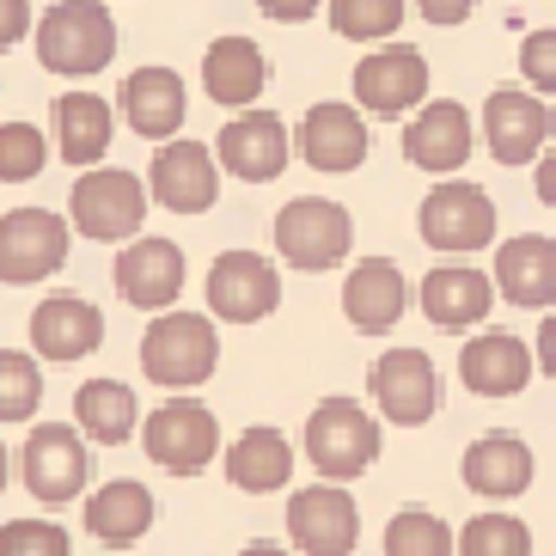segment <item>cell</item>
Listing matches in <instances>:
<instances>
[{"label":"cell","instance_id":"cell-1","mask_svg":"<svg viewBox=\"0 0 556 556\" xmlns=\"http://www.w3.org/2000/svg\"><path fill=\"white\" fill-rule=\"evenodd\" d=\"M141 367H148V379L165 386V392H190V386H202L220 367V337H214V325L202 312L160 306L148 337H141Z\"/></svg>","mask_w":556,"mask_h":556},{"label":"cell","instance_id":"cell-2","mask_svg":"<svg viewBox=\"0 0 556 556\" xmlns=\"http://www.w3.org/2000/svg\"><path fill=\"white\" fill-rule=\"evenodd\" d=\"M111 55H116V25L99 0H62V7H50L43 25H37V62L50 67V74L86 80V74H99Z\"/></svg>","mask_w":556,"mask_h":556},{"label":"cell","instance_id":"cell-3","mask_svg":"<svg viewBox=\"0 0 556 556\" xmlns=\"http://www.w3.org/2000/svg\"><path fill=\"white\" fill-rule=\"evenodd\" d=\"M306 458L318 477L349 483V477H361L379 458V422L355 397H325L306 422Z\"/></svg>","mask_w":556,"mask_h":556},{"label":"cell","instance_id":"cell-4","mask_svg":"<svg viewBox=\"0 0 556 556\" xmlns=\"http://www.w3.org/2000/svg\"><path fill=\"white\" fill-rule=\"evenodd\" d=\"M67 214H74V232L99 239V245H116V239H135L141 220H148V184L123 172V165H104V172H86L67 197Z\"/></svg>","mask_w":556,"mask_h":556},{"label":"cell","instance_id":"cell-5","mask_svg":"<svg viewBox=\"0 0 556 556\" xmlns=\"http://www.w3.org/2000/svg\"><path fill=\"white\" fill-rule=\"evenodd\" d=\"M349 245H355V220H349L343 202L300 197L276 214V251L294 263V269H306V276L337 269V263L349 257Z\"/></svg>","mask_w":556,"mask_h":556},{"label":"cell","instance_id":"cell-6","mask_svg":"<svg viewBox=\"0 0 556 556\" xmlns=\"http://www.w3.org/2000/svg\"><path fill=\"white\" fill-rule=\"evenodd\" d=\"M135 428H141L148 458L172 477L208 471V458L220 453V422H214V409L197 404V397H172V404H160L148 422H135Z\"/></svg>","mask_w":556,"mask_h":556},{"label":"cell","instance_id":"cell-7","mask_svg":"<svg viewBox=\"0 0 556 556\" xmlns=\"http://www.w3.org/2000/svg\"><path fill=\"white\" fill-rule=\"evenodd\" d=\"M18 477H25V495H31V502L62 507V502H74V495L86 490V477H92V446L80 441V428L37 422L31 441H25Z\"/></svg>","mask_w":556,"mask_h":556},{"label":"cell","instance_id":"cell-8","mask_svg":"<svg viewBox=\"0 0 556 556\" xmlns=\"http://www.w3.org/2000/svg\"><path fill=\"white\" fill-rule=\"evenodd\" d=\"M67 263V220L50 208H13L0 220V281L31 288Z\"/></svg>","mask_w":556,"mask_h":556},{"label":"cell","instance_id":"cell-9","mask_svg":"<svg viewBox=\"0 0 556 556\" xmlns=\"http://www.w3.org/2000/svg\"><path fill=\"white\" fill-rule=\"evenodd\" d=\"M416 227H422V239L434 251H483L495 239V202L477 184L446 172V184H434L422 197V220Z\"/></svg>","mask_w":556,"mask_h":556},{"label":"cell","instance_id":"cell-10","mask_svg":"<svg viewBox=\"0 0 556 556\" xmlns=\"http://www.w3.org/2000/svg\"><path fill=\"white\" fill-rule=\"evenodd\" d=\"M288 539L306 556H349L361 539V507L337 483H312V490L288 495Z\"/></svg>","mask_w":556,"mask_h":556},{"label":"cell","instance_id":"cell-11","mask_svg":"<svg viewBox=\"0 0 556 556\" xmlns=\"http://www.w3.org/2000/svg\"><path fill=\"white\" fill-rule=\"evenodd\" d=\"M281 306V276L276 263H263L257 251H220L208 269V312L227 325H257Z\"/></svg>","mask_w":556,"mask_h":556},{"label":"cell","instance_id":"cell-12","mask_svg":"<svg viewBox=\"0 0 556 556\" xmlns=\"http://www.w3.org/2000/svg\"><path fill=\"white\" fill-rule=\"evenodd\" d=\"M428 99V55L409 43H386V50L355 62V104L374 116H404Z\"/></svg>","mask_w":556,"mask_h":556},{"label":"cell","instance_id":"cell-13","mask_svg":"<svg viewBox=\"0 0 556 556\" xmlns=\"http://www.w3.org/2000/svg\"><path fill=\"white\" fill-rule=\"evenodd\" d=\"M374 397H379V416L397 428H422L434 409H441V374L422 349H392V355L374 361Z\"/></svg>","mask_w":556,"mask_h":556},{"label":"cell","instance_id":"cell-14","mask_svg":"<svg viewBox=\"0 0 556 556\" xmlns=\"http://www.w3.org/2000/svg\"><path fill=\"white\" fill-rule=\"evenodd\" d=\"M214 160L227 165L232 178L245 184H269L288 172V160H294V148H288V123H281L276 111H239L220 129V141H214Z\"/></svg>","mask_w":556,"mask_h":556},{"label":"cell","instance_id":"cell-15","mask_svg":"<svg viewBox=\"0 0 556 556\" xmlns=\"http://www.w3.org/2000/svg\"><path fill=\"white\" fill-rule=\"evenodd\" d=\"M148 190H153V202L172 208V214H202V208L220 202V160H214L202 141H172V148L153 160Z\"/></svg>","mask_w":556,"mask_h":556},{"label":"cell","instance_id":"cell-16","mask_svg":"<svg viewBox=\"0 0 556 556\" xmlns=\"http://www.w3.org/2000/svg\"><path fill=\"white\" fill-rule=\"evenodd\" d=\"M409 300H416V288L404 281V269H397L392 257H361L355 269H349V281H343L349 325L367 330V337H386V330L404 318Z\"/></svg>","mask_w":556,"mask_h":556},{"label":"cell","instance_id":"cell-17","mask_svg":"<svg viewBox=\"0 0 556 556\" xmlns=\"http://www.w3.org/2000/svg\"><path fill=\"white\" fill-rule=\"evenodd\" d=\"M483 141H490V153L502 165L539 160L544 141H551V111H544L532 92H520V86H502V92H490V104H483Z\"/></svg>","mask_w":556,"mask_h":556},{"label":"cell","instance_id":"cell-18","mask_svg":"<svg viewBox=\"0 0 556 556\" xmlns=\"http://www.w3.org/2000/svg\"><path fill=\"white\" fill-rule=\"evenodd\" d=\"M116 294L141 312H160L184 294V251L172 239H135L116 251Z\"/></svg>","mask_w":556,"mask_h":556},{"label":"cell","instance_id":"cell-19","mask_svg":"<svg viewBox=\"0 0 556 556\" xmlns=\"http://www.w3.org/2000/svg\"><path fill=\"white\" fill-rule=\"evenodd\" d=\"M294 148L318 172H355L367 160V123L355 104H312L306 123L294 129Z\"/></svg>","mask_w":556,"mask_h":556},{"label":"cell","instance_id":"cell-20","mask_svg":"<svg viewBox=\"0 0 556 556\" xmlns=\"http://www.w3.org/2000/svg\"><path fill=\"white\" fill-rule=\"evenodd\" d=\"M458 379L477 397H514L532 379V349L520 337H507V330H483V337L458 349Z\"/></svg>","mask_w":556,"mask_h":556},{"label":"cell","instance_id":"cell-21","mask_svg":"<svg viewBox=\"0 0 556 556\" xmlns=\"http://www.w3.org/2000/svg\"><path fill=\"white\" fill-rule=\"evenodd\" d=\"M104 343V312L80 294H50L31 312V349L43 361H80Z\"/></svg>","mask_w":556,"mask_h":556},{"label":"cell","instance_id":"cell-22","mask_svg":"<svg viewBox=\"0 0 556 556\" xmlns=\"http://www.w3.org/2000/svg\"><path fill=\"white\" fill-rule=\"evenodd\" d=\"M416 300H422L428 325H441V330H471V325H483V318H490L495 281L483 276V269H465V263H441L434 276H422Z\"/></svg>","mask_w":556,"mask_h":556},{"label":"cell","instance_id":"cell-23","mask_svg":"<svg viewBox=\"0 0 556 556\" xmlns=\"http://www.w3.org/2000/svg\"><path fill=\"white\" fill-rule=\"evenodd\" d=\"M471 141H477L471 116L458 111V104H428V99L416 111V123L404 129V153L422 172H434V178H446V172H458V165L471 160Z\"/></svg>","mask_w":556,"mask_h":556},{"label":"cell","instance_id":"cell-24","mask_svg":"<svg viewBox=\"0 0 556 556\" xmlns=\"http://www.w3.org/2000/svg\"><path fill=\"white\" fill-rule=\"evenodd\" d=\"M465 490L471 495H490V502H507V495H526L532 483V446L520 434H483V441L465 446Z\"/></svg>","mask_w":556,"mask_h":556},{"label":"cell","instance_id":"cell-25","mask_svg":"<svg viewBox=\"0 0 556 556\" xmlns=\"http://www.w3.org/2000/svg\"><path fill=\"white\" fill-rule=\"evenodd\" d=\"M153 495L141 490V483H129V477H116V483H104L99 495H86V532L104 544V551H129V544H141L153 532Z\"/></svg>","mask_w":556,"mask_h":556},{"label":"cell","instance_id":"cell-26","mask_svg":"<svg viewBox=\"0 0 556 556\" xmlns=\"http://www.w3.org/2000/svg\"><path fill=\"white\" fill-rule=\"evenodd\" d=\"M202 86H208L214 104L245 111V104H257L263 86H269V62H263V50L251 37H220V43H208V55H202Z\"/></svg>","mask_w":556,"mask_h":556},{"label":"cell","instance_id":"cell-27","mask_svg":"<svg viewBox=\"0 0 556 556\" xmlns=\"http://www.w3.org/2000/svg\"><path fill=\"white\" fill-rule=\"evenodd\" d=\"M50 135H55V153H62L67 165H99L104 153H111L116 116L99 92H67L50 111Z\"/></svg>","mask_w":556,"mask_h":556},{"label":"cell","instance_id":"cell-28","mask_svg":"<svg viewBox=\"0 0 556 556\" xmlns=\"http://www.w3.org/2000/svg\"><path fill=\"white\" fill-rule=\"evenodd\" d=\"M123 116H129L135 135L172 141L184 123V80L172 67H135L129 80H123Z\"/></svg>","mask_w":556,"mask_h":556},{"label":"cell","instance_id":"cell-29","mask_svg":"<svg viewBox=\"0 0 556 556\" xmlns=\"http://www.w3.org/2000/svg\"><path fill=\"white\" fill-rule=\"evenodd\" d=\"M495 288H502L514 306L539 312L544 300H556V245L539 232H520L495 251Z\"/></svg>","mask_w":556,"mask_h":556},{"label":"cell","instance_id":"cell-30","mask_svg":"<svg viewBox=\"0 0 556 556\" xmlns=\"http://www.w3.org/2000/svg\"><path fill=\"white\" fill-rule=\"evenodd\" d=\"M227 477L251 495L288 490V477H294V446H288V434L281 428H245L227 446Z\"/></svg>","mask_w":556,"mask_h":556},{"label":"cell","instance_id":"cell-31","mask_svg":"<svg viewBox=\"0 0 556 556\" xmlns=\"http://www.w3.org/2000/svg\"><path fill=\"white\" fill-rule=\"evenodd\" d=\"M74 416H80V434L99 446H123L135 434V422H141L135 392L116 386V379H86L80 397H74Z\"/></svg>","mask_w":556,"mask_h":556},{"label":"cell","instance_id":"cell-32","mask_svg":"<svg viewBox=\"0 0 556 556\" xmlns=\"http://www.w3.org/2000/svg\"><path fill=\"white\" fill-rule=\"evenodd\" d=\"M37 404H43L37 361L18 355V349H0V422H31Z\"/></svg>","mask_w":556,"mask_h":556},{"label":"cell","instance_id":"cell-33","mask_svg":"<svg viewBox=\"0 0 556 556\" xmlns=\"http://www.w3.org/2000/svg\"><path fill=\"white\" fill-rule=\"evenodd\" d=\"M386 551L392 556H453V526L428 507H409L386 526Z\"/></svg>","mask_w":556,"mask_h":556},{"label":"cell","instance_id":"cell-34","mask_svg":"<svg viewBox=\"0 0 556 556\" xmlns=\"http://www.w3.org/2000/svg\"><path fill=\"white\" fill-rule=\"evenodd\" d=\"M453 551H465V556H532V532H526L514 514H477V520L453 539Z\"/></svg>","mask_w":556,"mask_h":556},{"label":"cell","instance_id":"cell-35","mask_svg":"<svg viewBox=\"0 0 556 556\" xmlns=\"http://www.w3.org/2000/svg\"><path fill=\"white\" fill-rule=\"evenodd\" d=\"M330 25H337V37L374 43L404 25V0H330Z\"/></svg>","mask_w":556,"mask_h":556},{"label":"cell","instance_id":"cell-36","mask_svg":"<svg viewBox=\"0 0 556 556\" xmlns=\"http://www.w3.org/2000/svg\"><path fill=\"white\" fill-rule=\"evenodd\" d=\"M50 165V141L31 123H0V184H31Z\"/></svg>","mask_w":556,"mask_h":556},{"label":"cell","instance_id":"cell-37","mask_svg":"<svg viewBox=\"0 0 556 556\" xmlns=\"http://www.w3.org/2000/svg\"><path fill=\"white\" fill-rule=\"evenodd\" d=\"M0 556H67V532L55 520H13L0 526Z\"/></svg>","mask_w":556,"mask_h":556},{"label":"cell","instance_id":"cell-38","mask_svg":"<svg viewBox=\"0 0 556 556\" xmlns=\"http://www.w3.org/2000/svg\"><path fill=\"white\" fill-rule=\"evenodd\" d=\"M520 67H526V80L539 86V92H551L556 86V31H532L520 43Z\"/></svg>","mask_w":556,"mask_h":556},{"label":"cell","instance_id":"cell-39","mask_svg":"<svg viewBox=\"0 0 556 556\" xmlns=\"http://www.w3.org/2000/svg\"><path fill=\"white\" fill-rule=\"evenodd\" d=\"M31 31V0H0V50H13Z\"/></svg>","mask_w":556,"mask_h":556},{"label":"cell","instance_id":"cell-40","mask_svg":"<svg viewBox=\"0 0 556 556\" xmlns=\"http://www.w3.org/2000/svg\"><path fill=\"white\" fill-rule=\"evenodd\" d=\"M416 7H422V18H428V25H465L477 0H416Z\"/></svg>","mask_w":556,"mask_h":556},{"label":"cell","instance_id":"cell-41","mask_svg":"<svg viewBox=\"0 0 556 556\" xmlns=\"http://www.w3.org/2000/svg\"><path fill=\"white\" fill-rule=\"evenodd\" d=\"M257 7H263L269 18H281V25H300V18H312L325 0H257Z\"/></svg>","mask_w":556,"mask_h":556},{"label":"cell","instance_id":"cell-42","mask_svg":"<svg viewBox=\"0 0 556 556\" xmlns=\"http://www.w3.org/2000/svg\"><path fill=\"white\" fill-rule=\"evenodd\" d=\"M532 367H544V374L556 379V312L539 325V361H532Z\"/></svg>","mask_w":556,"mask_h":556},{"label":"cell","instance_id":"cell-43","mask_svg":"<svg viewBox=\"0 0 556 556\" xmlns=\"http://www.w3.org/2000/svg\"><path fill=\"white\" fill-rule=\"evenodd\" d=\"M539 202H544V208L556 202V160H551V153L539 160Z\"/></svg>","mask_w":556,"mask_h":556},{"label":"cell","instance_id":"cell-44","mask_svg":"<svg viewBox=\"0 0 556 556\" xmlns=\"http://www.w3.org/2000/svg\"><path fill=\"white\" fill-rule=\"evenodd\" d=\"M7 471H13V465H7V446H0V490H7Z\"/></svg>","mask_w":556,"mask_h":556}]
</instances>
